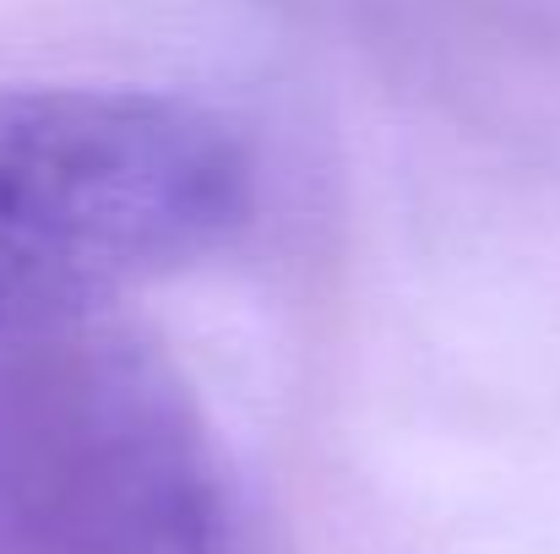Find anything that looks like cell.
<instances>
[{
  "label": "cell",
  "mask_w": 560,
  "mask_h": 554,
  "mask_svg": "<svg viewBox=\"0 0 560 554\" xmlns=\"http://www.w3.org/2000/svg\"><path fill=\"white\" fill-rule=\"evenodd\" d=\"M256 207L229 120L142 87H0V349L98 321Z\"/></svg>",
  "instance_id": "1"
},
{
  "label": "cell",
  "mask_w": 560,
  "mask_h": 554,
  "mask_svg": "<svg viewBox=\"0 0 560 554\" xmlns=\"http://www.w3.org/2000/svg\"><path fill=\"white\" fill-rule=\"evenodd\" d=\"M0 554H250L223 446L159 349L98 321L0 349Z\"/></svg>",
  "instance_id": "2"
}]
</instances>
